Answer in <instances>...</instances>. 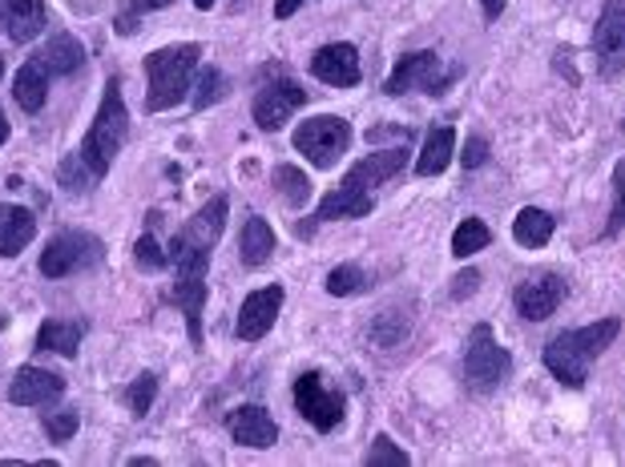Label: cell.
<instances>
[{
  "instance_id": "obj_1",
  "label": "cell",
  "mask_w": 625,
  "mask_h": 467,
  "mask_svg": "<svg viewBox=\"0 0 625 467\" xmlns=\"http://www.w3.org/2000/svg\"><path fill=\"white\" fill-rule=\"evenodd\" d=\"M622 323L617 318H602L593 327H578V330H561L549 347H545V367L553 374L557 383L565 387H581L590 379V367L605 355V347H614Z\"/></svg>"
},
{
  "instance_id": "obj_2",
  "label": "cell",
  "mask_w": 625,
  "mask_h": 467,
  "mask_svg": "<svg viewBox=\"0 0 625 467\" xmlns=\"http://www.w3.org/2000/svg\"><path fill=\"white\" fill-rule=\"evenodd\" d=\"M126 138H130V113H126V101H121V82L109 77L101 109H97L94 126H89V133H85L82 141V162L89 165V174H94L97 182L109 174V165H114V158L121 153Z\"/></svg>"
},
{
  "instance_id": "obj_3",
  "label": "cell",
  "mask_w": 625,
  "mask_h": 467,
  "mask_svg": "<svg viewBox=\"0 0 625 467\" xmlns=\"http://www.w3.org/2000/svg\"><path fill=\"white\" fill-rule=\"evenodd\" d=\"M202 61V45H165L146 57V77H150V94H146V109L162 113L186 101L194 69Z\"/></svg>"
},
{
  "instance_id": "obj_4",
  "label": "cell",
  "mask_w": 625,
  "mask_h": 467,
  "mask_svg": "<svg viewBox=\"0 0 625 467\" xmlns=\"http://www.w3.org/2000/svg\"><path fill=\"white\" fill-rule=\"evenodd\" d=\"M508 371H513V355H508L500 343H496L493 327L481 323V327H472L468 335V355H464V379L476 395H488L496 387L505 383Z\"/></svg>"
},
{
  "instance_id": "obj_5",
  "label": "cell",
  "mask_w": 625,
  "mask_h": 467,
  "mask_svg": "<svg viewBox=\"0 0 625 467\" xmlns=\"http://www.w3.org/2000/svg\"><path fill=\"white\" fill-rule=\"evenodd\" d=\"M106 254L101 238L89 230H61L49 238V246L41 250V274L49 279H65V274H82L94 270Z\"/></svg>"
},
{
  "instance_id": "obj_6",
  "label": "cell",
  "mask_w": 625,
  "mask_h": 467,
  "mask_svg": "<svg viewBox=\"0 0 625 467\" xmlns=\"http://www.w3.org/2000/svg\"><path fill=\"white\" fill-rule=\"evenodd\" d=\"M352 145V126L343 117L327 113V117H311L295 129V150L308 158L315 170H331L340 162V153H347Z\"/></svg>"
},
{
  "instance_id": "obj_7",
  "label": "cell",
  "mask_w": 625,
  "mask_h": 467,
  "mask_svg": "<svg viewBox=\"0 0 625 467\" xmlns=\"http://www.w3.org/2000/svg\"><path fill=\"white\" fill-rule=\"evenodd\" d=\"M452 85V73H444V65H440V57L432 53V48H424V53H408V57H400V65L388 73V82H384V94L388 97H403L412 94V89H420V94H449Z\"/></svg>"
},
{
  "instance_id": "obj_8",
  "label": "cell",
  "mask_w": 625,
  "mask_h": 467,
  "mask_svg": "<svg viewBox=\"0 0 625 467\" xmlns=\"http://www.w3.org/2000/svg\"><path fill=\"white\" fill-rule=\"evenodd\" d=\"M291 399H295V411L315 427V432H335V427L343 423L347 399H343L340 391H331L319 371L299 374L295 387H291Z\"/></svg>"
},
{
  "instance_id": "obj_9",
  "label": "cell",
  "mask_w": 625,
  "mask_h": 467,
  "mask_svg": "<svg viewBox=\"0 0 625 467\" xmlns=\"http://www.w3.org/2000/svg\"><path fill=\"white\" fill-rule=\"evenodd\" d=\"M593 53L602 77H617L625 69V0H605L597 29H593Z\"/></svg>"
},
{
  "instance_id": "obj_10",
  "label": "cell",
  "mask_w": 625,
  "mask_h": 467,
  "mask_svg": "<svg viewBox=\"0 0 625 467\" xmlns=\"http://www.w3.org/2000/svg\"><path fill=\"white\" fill-rule=\"evenodd\" d=\"M299 106H308V89L299 82H267L255 94V126L267 129V133H274V129H283L287 121H291V113H295Z\"/></svg>"
},
{
  "instance_id": "obj_11",
  "label": "cell",
  "mask_w": 625,
  "mask_h": 467,
  "mask_svg": "<svg viewBox=\"0 0 625 467\" xmlns=\"http://www.w3.org/2000/svg\"><path fill=\"white\" fill-rule=\"evenodd\" d=\"M283 286H262V291H255L243 303V311H238V339L247 343H259L267 330L274 327V318H279V311H283Z\"/></svg>"
},
{
  "instance_id": "obj_12",
  "label": "cell",
  "mask_w": 625,
  "mask_h": 467,
  "mask_svg": "<svg viewBox=\"0 0 625 467\" xmlns=\"http://www.w3.org/2000/svg\"><path fill=\"white\" fill-rule=\"evenodd\" d=\"M65 395V379L41 367H21L9 387V399L17 408H53Z\"/></svg>"
},
{
  "instance_id": "obj_13",
  "label": "cell",
  "mask_w": 625,
  "mask_h": 467,
  "mask_svg": "<svg viewBox=\"0 0 625 467\" xmlns=\"http://www.w3.org/2000/svg\"><path fill=\"white\" fill-rule=\"evenodd\" d=\"M311 73H315L323 85H335V89H352V85H359V77H364L355 45H323L315 57H311Z\"/></svg>"
},
{
  "instance_id": "obj_14",
  "label": "cell",
  "mask_w": 625,
  "mask_h": 467,
  "mask_svg": "<svg viewBox=\"0 0 625 467\" xmlns=\"http://www.w3.org/2000/svg\"><path fill=\"white\" fill-rule=\"evenodd\" d=\"M561 303H565V282L557 279V274H537V279L517 286V311L529 318V323L549 318Z\"/></svg>"
},
{
  "instance_id": "obj_15",
  "label": "cell",
  "mask_w": 625,
  "mask_h": 467,
  "mask_svg": "<svg viewBox=\"0 0 625 467\" xmlns=\"http://www.w3.org/2000/svg\"><path fill=\"white\" fill-rule=\"evenodd\" d=\"M226 427H230V439L238 447H259L262 452V447H274V439H279V427L267 415V408H255V403H243V408L230 411Z\"/></svg>"
},
{
  "instance_id": "obj_16",
  "label": "cell",
  "mask_w": 625,
  "mask_h": 467,
  "mask_svg": "<svg viewBox=\"0 0 625 467\" xmlns=\"http://www.w3.org/2000/svg\"><path fill=\"white\" fill-rule=\"evenodd\" d=\"M408 145H396V150H379V153H367L364 162L352 165V174L343 177V182H355V186H364L376 194L379 186H388L391 177L400 174L403 165H408Z\"/></svg>"
},
{
  "instance_id": "obj_17",
  "label": "cell",
  "mask_w": 625,
  "mask_h": 467,
  "mask_svg": "<svg viewBox=\"0 0 625 467\" xmlns=\"http://www.w3.org/2000/svg\"><path fill=\"white\" fill-rule=\"evenodd\" d=\"M376 210V194L355 182H343L340 189H331L327 198L319 202L315 222H340V218H367Z\"/></svg>"
},
{
  "instance_id": "obj_18",
  "label": "cell",
  "mask_w": 625,
  "mask_h": 467,
  "mask_svg": "<svg viewBox=\"0 0 625 467\" xmlns=\"http://www.w3.org/2000/svg\"><path fill=\"white\" fill-rule=\"evenodd\" d=\"M0 29L12 45H29L45 29V4L41 0H0Z\"/></svg>"
},
{
  "instance_id": "obj_19",
  "label": "cell",
  "mask_w": 625,
  "mask_h": 467,
  "mask_svg": "<svg viewBox=\"0 0 625 467\" xmlns=\"http://www.w3.org/2000/svg\"><path fill=\"white\" fill-rule=\"evenodd\" d=\"M226 198L218 194V198H211L206 206H202L194 218H190L182 230L174 234V242H194V246H214L218 238H223V230H226Z\"/></svg>"
},
{
  "instance_id": "obj_20",
  "label": "cell",
  "mask_w": 625,
  "mask_h": 467,
  "mask_svg": "<svg viewBox=\"0 0 625 467\" xmlns=\"http://www.w3.org/2000/svg\"><path fill=\"white\" fill-rule=\"evenodd\" d=\"M165 303H174L186 315V335L194 347H202V306H206V279H177L165 294Z\"/></svg>"
},
{
  "instance_id": "obj_21",
  "label": "cell",
  "mask_w": 625,
  "mask_h": 467,
  "mask_svg": "<svg viewBox=\"0 0 625 467\" xmlns=\"http://www.w3.org/2000/svg\"><path fill=\"white\" fill-rule=\"evenodd\" d=\"M36 61L49 69V77H69V73H77L85 65V48L73 33H57L49 36L45 48L36 53Z\"/></svg>"
},
{
  "instance_id": "obj_22",
  "label": "cell",
  "mask_w": 625,
  "mask_h": 467,
  "mask_svg": "<svg viewBox=\"0 0 625 467\" xmlns=\"http://www.w3.org/2000/svg\"><path fill=\"white\" fill-rule=\"evenodd\" d=\"M33 234H36L33 210H24V206H0V254L17 258L24 246L33 242Z\"/></svg>"
},
{
  "instance_id": "obj_23",
  "label": "cell",
  "mask_w": 625,
  "mask_h": 467,
  "mask_svg": "<svg viewBox=\"0 0 625 467\" xmlns=\"http://www.w3.org/2000/svg\"><path fill=\"white\" fill-rule=\"evenodd\" d=\"M452 150H456V129L452 126H437L428 133L424 150L416 158V174L420 177H437L452 165Z\"/></svg>"
},
{
  "instance_id": "obj_24",
  "label": "cell",
  "mask_w": 625,
  "mask_h": 467,
  "mask_svg": "<svg viewBox=\"0 0 625 467\" xmlns=\"http://www.w3.org/2000/svg\"><path fill=\"white\" fill-rule=\"evenodd\" d=\"M274 254V230L267 226V218H250L243 226V238H238V258H243V267L259 270L267 267Z\"/></svg>"
},
{
  "instance_id": "obj_25",
  "label": "cell",
  "mask_w": 625,
  "mask_h": 467,
  "mask_svg": "<svg viewBox=\"0 0 625 467\" xmlns=\"http://www.w3.org/2000/svg\"><path fill=\"white\" fill-rule=\"evenodd\" d=\"M12 94H17V106L24 109V113H41V106H45V94H49V69L41 65V61H29L21 73H17V85H12Z\"/></svg>"
},
{
  "instance_id": "obj_26",
  "label": "cell",
  "mask_w": 625,
  "mask_h": 467,
  "mask_svg": "<svg viewBox=\"0 0 625 467\" xmlns=\"http://www.w3.org/2000/svg\"><path fill=\"white\" fill-rule=\"evenodd\" d=\"M82 323H61V318H49L36 330V350H49V355H65L73 359L77 347H82Z\"/></svg>"
},
{
  "instance_id": "obj_27",
  "label": "cell",
  "mask_w": 625,
  "mask_h": 467,
  "mask_svg": "<svg viewBox=\"0 0 625 467\" xmlns=\"http://www.w3.org/2000/svg\"><path fill=\"white\" fill-rule=\"evenodd\" d=\"M553 218L545 210H537V206H525V210L517 214V222H513V238H517L520 246H529V250H537V246H545L549 238H553Z\"/></svg>"
},
{
  "instance_id": "obj_28",
  "label": "cell",
  "mask_w": 625,
  "mask_h": 467,
  "mask_svg": "<svg viewBox=\"0 0 625 467\" xmlns=\"http://www.w3.org/2000/svg\"><path fill=\"white\" fill-rule=\"evenodd\" d=\"M488 242H493V230H488L481 218H464V222L456 226V234H452V254L468 258L476 254V250H484Z\"/></svg>"
},
{
  "instance_id": "obj_29",
  "label": "cell",
  "mask_w": 625,
  "mask_h": 467,
  "mask_svg": "<svg viewBox=\"0 0 625 467\" xmlns=\"http://www.w3.org/2000/svg\"><path fill=\"white\" fill-rule=\"evenodd\" d=\"M274 189H279V198L291 202L295 210L311 198L308 174H303V170H295V165H279V170H274Z\"/></svg>"
},
{
  "instance_id": "obj_30",
  "label": "cell",
  "mask_w": 625,
  "mask_h": 467,
  "mask_svg": "<svg viewBox=\"0 0 625 467\" xmlns=\"http://www.w3.org/2000/svg\"><path fill=\"white\" fill-rule=\"evenodd\" d=\"M230 94V82H226L223 69H202L198 82H194V109H211L218 101H226Z\"/></svg>"
},
{
  "instance_id": "obj_31",
  "label": "cell",
  "mask_w": 625,
  "mask_h": 467,
  "mask_svg": "<svg viewBox=\"0 0 625 467\" xmlns=\"http://www.w3.org/2000/svg\"><path fill=\"white\" fill-rule=\"evenodd\" d=\"M57 177H61V189H69V194H89V186H94L97 177L89 174V165L82 162V153H65L57 165Z\"/></svg>"
},
{
  "instance_id": "obj_32",
  "label": "cell",
  "mask_w": 625,
  "mask_h": 467,
  "mask_svg": "<svg viewBox=\"0 0 625 467\" xmlns=\"http://www.w3.org/2000/svg\"><path fill=\"white\" fill-rule=\"evenodd\" d=\"M327 291L335 294V298H347V294H359L367 291V274L355 262H343V267H335L327 274Z\"/></svg>"
},
{
  "instance_id": "obj_33",
  "label": "cell",
  "mask_w": 625,
  "mask_h": 467,
  "mask_svg": "<svg viewBox=\"0 0 625 467\" xmlns=\"http://www.w3.org/2000/svg\"><path fill=\"white\" fill-rule=\"evenodd\" d=\"M154 395H158V374L154 371L138 374V379L130 383V411L138 415V420H146V415H150V408H154Z\"/></svg>"
},
{
  "instance_id": "obj_34",
  "label": "cell",
  "mask_w": 625,
  "mask_h": 467,
  "mask_svg": "<svg viewBox=\"0 0 625 467\" xmlns=\"http://www.w3.org/2000/svg\"><path fill=\"white\" fill-rule=\"evenodd\" d=\"M133 258H138V267H142V270L170 267V254L162 250V242H158L154 234H142V238H138V246H133Z\"/></svg>"
},
{
  "instance_id": "obj_35",
  "label": "cell",
  "mask_w": 625,
  "mask_h": 467,
  "mask_svg": "<svg viewBox=\"0 0 625 467\" xmlns=\"http://www.w3.org/2000/svg\"><path fill=\"white\" fill-rule=\"evenodd\" d=\"M367 467H384V464H391V467H408L412 459H408V452H400V447L391 444L388 435H379L376 444H371V452H367V459H364Z\"/></svg>"
},
{
  "instance_id": "obj_36",
  "label": "cell",
  "mask_w": 625,
  "mask_h": 467,
  "mask_svg": "<svg viewBox=\"0 0 625 467\" xmlns=\"http://www.w3.org/2000/svg\"><path fill=\"white\" fill-rule=\"evenodd\" d=\"M77 411H53V415H45V435L53 439V444H65V439H73L77 435Z\"/></svg>"
},
{
  "instance_id": "obj_37",
  "label": "cell",
  "mask_w": 625,
  "mask_h": 467,
  "mask_svg": "<svg viewBox=\"0 0 625 467\" xmlns=\"http://www.w3.org/2000/svg\"><path fill=\"white\" fill-rule=\"evenodd\" d=\"M617 230H625V158L614 165V214H610L605 234H617Z\"/></svg>"
},
{
  "instance_id": "obj_38",
  "label": "cell",
  "mask_w": 625,
  "mask_h": 467,
  "mask_svg": "<svg viewBox=\"0 0 625 467\" xmlns=\"http://www.w3.org/2000/svg\"><path fill=\"white\" fill-rule=\"evenodd\" d=\"M403 335H408V323L396 327V315H388V311H384V315L376 318V327H371V339H376L379 347H396Z\"/></svg>"
},
{
  "instance_id": "obj_39",
  "label": "cell",
  "mask_w": 625,
  "mask_h": 467,
  "mask_svg": "<svg viewBox=\"0 0 625 467\" xmlns=\"http://www.w3.org/2000/svg\"><path fill=\"white\" fill-rule=\"evenodd\" d=\"M461 162H464V170H476V165L488 162V141H484V138H472L468 145H464Z\"/></svg>"
},
{
  "instance_id": "obj_40",
  "label": "cell",
  "mask_w": 625,
  "mask_h": 467,
  "mask_svg": "<svg viewBox=\"0 0 625 467\" xmlns=\"http://www.w3.org/2000/svg\"><path fill=\"white\" fill-rule=\"evenodd\" d=\"M476 286H481V274H476V270H464V274L452 279V298H468V294H476Z\"/></svg>"
},
{
  "instance_id": "obj_41",
  "label": "cell",
  "mask_w": 625,
  "mask_h": 467,
  "mask_svg": "<svg viewBox=\"0 0 625 467\" xmlns=\"http://www.w3.org/2000/svg\"><path fill=\"white\" fill-rule=\"evenodd\" d=\"M174 0H130V9H121L126 17H138V12H158V9H170Z\"/></svg>"
},
{
  "instance_id": "obj_42",
  "label": "cell",
  "mask_w": 625,
  "mask_h": 467,
  "mask_svg": "<svg viewBox=\"0 0 625 467\" xmlns=\"http://www.w3.org/2000/svg\"><path fill=\"white\" fill-rule=\"evenodd\" d=\"M303 9V0H279V4H274V17H279V21H287V17H291V12H299Z\"/></svg>"
},
{
  "instance_id": "obj_43",
  "label": "cell",
  "mask_w": 625,
  "mask_h": 467,
  "mask_svg": "<svg viewBox=\"0 0 625 467\" xmlns=\"http://www.w3.org/2000/svg\"><path fill=\"white\" fill-rule=\"evenodd\" d=\"M505 4H508V0H481V9H484V17H488V21H496V17L505 12Z\"/></svg>"
},
{
  "instance_id": "obj_44",
  "label": "cell",
  "mask_w": 625,
  "mask_h": 467,
  "mask_svg": "<svg viewBox=\"0 0 625 467\" xmlns=\"http://www.w3.org/2000/svg\"><path fill=\"white\" fill-rule=\"evenodd\" d=\"M9 141V117H4V109H0V145Z\"/></svg>"
},
{
  "instance_id": "obj_45",
  "label": "cell",
  "mask_w": 625,
  "mask_h": 467,
  "mask_svg": "<svg viewBox=\"0 0 625 467\" xmlns=\"http://www.w3.org/2000/svg\"><path fill=\"white\" fill-rule=\"evenodd\" d=\"M194 9H214V0H194Z\"/></svg>"
},
{
  "instance_id": "obj_46",
  "label": "cell",
  "mask_w": 625,
  "mask_h": 467,
  "mask_svg": "<svg viewBox=\"0 0 625 467\" xmlns=\"http://www.w3.org/2000/svg\"><path fill=\"white\" fill-rule=\"evenodd\" d=\"M230 4H235V9H243V4H247V0H230Z\"/></svg>"
},
{
  "instance_id": "obj_47",
  "label": "cell",
  "mask_w": 625,
  "mask_h": 467,
  "mask_svg": "<svg viewBox=\"0 0 625 467\" xmlns=\"http://www.w3.org/2000/svg\"><path fill=\"white\" fill-rule=\"evenodd\" d=\"M0 77H4V57H0Z\"/></svg>"
}]
</instances>
